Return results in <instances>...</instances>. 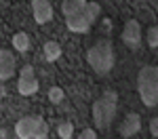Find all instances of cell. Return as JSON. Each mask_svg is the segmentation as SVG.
I'll return each instance as SVG.
<instances>
[{
    "label": "cell",
    "instance_id": "21",
    "mask_svg": "<svg viewBox=\"0 0 158 139\" xmlns=\"http://www.w3.org/2000/svg\"><path fill=\"white\" fill-rule=\"evenodd\" d=\"M6 137H9V135H6V131L2 129V131H0V139H6Z\"/></svg>",
    "mask_w": 158,
    "mask_h": 139
},
{
    "label": "cell",
    "instance_id": "4",
    "mask_svg": "<svg viewBox=\"0 0 158 139\" xmlns=\"http://www.w3.org/2000/svg\"><path fill=\"white\" fill-rule=\"evenodd\" d=\"M17 91H19L23 97L34 95V93L38 91V78H36V74H34V67H32L30 63H27V65H23V67H21V72H19Z\"/></svg>",
    "mask_w": 158,
    "mask_h": 139
},
{
    "label": "cell",
    "instance_id": "10",
    "mask_svg": "<svg viewBox=\"0 0 158 139\" xmlns=\"http://www.w3.org/2000/svg\"><path fill=\"white\" fill-rule=\"evenodd\" d=\"M65 25L70 32H78V34H86L91 30V21L85 17V13H78V15H72V17H65Z\"/></svg>",
    "mask_w": 158,
    "mask_h": 139
},
{
    "label": "cell",
    "instance_id": "13",
    "mask_svg": "<svg viewBox=\"0 0 158 139\" xmlns=\"http://www.w3.org/2000/svg\"><path fill=\"white\" fill-rule=\"evenodd\" d=\"M13 47H15V51H19V53H25V51L30 49V36L25 32H17L13 36Z\"/></svg>",
    "mask_w": 158,
    "mask_h": 139
},
{
    "label": "cell",
    "instance_id": "14",
    "mask_svg": "<svg viewBox=\"0 0 158 139\" xmlns=\"http://www.w3.org/2000/svg\"><path fill=\"white\" fill-rule=\"evenodd\" d=\"M82 13H85V17L91 23H95L99 19V15H101V6H99V2H93V0H91V2H86V6H85Z\"/></svg>",
    "mask_w": 158,
    "mask_h": 139
},
{
    "label": "cell",
    "instance_id": "8",
    "mask_svg": "<svg viewBox=\"0 0 158 139\" xmlns=\"http://www.w3.org/2000/svg\"><path fill=\"white\" fill-rule=\"evenodd\" d=\"M141 131V118H139V114H127L124 116V120L120 122V135L124 139H129V137H135L137 133Z\"/></svg>",
    "mask_w": 158,
    "mask_h": 139
},
{
    "label": "cell",
    "instance_id": "12",
    "mask_svg": "<svg viewBox=\"0 0 158 139\" xmlns=\"http://www.w3.org/2000/svg\"><path fill=\"white\" fill-rule=\"evenodd\" d=\"M42 53H44V59L47 61H57L61 57V44L55 42V40H49V42H44Z\"/></svg>",
    "mask_w": 158,
    "mask_h": 139
},
{
    "label": "cell",
    "instance_id": "19",
    "mask_svg": "<svg viewBox=\"0 0 158 139\" xmlns=\"http://www.w3.org/2000/svg\"><path fill=\"white\" fill-rule=\"evenodd\" d=\"M150 135L152 137H158V116L150 118Z\"/></svg>",
    "mask_w": 158,
    "mask_h": 139
},
{
    "label": "cell",
    "instance_id": "22",
    "mask_svg": "<svg viewBox=\"0 0 158 139\" xmlns=\"http://www.w3.org/2000/svg\"><path fill=\"white\" fill-rule=\"evenodd\" d=\"M6 139H13V137H6Z\"/></svg>",
    "mask_w": 158,
    "mask_h": 139
},
{
    "label": "cell",
    "instance_id": "5",
    "mask_svg": "<svg viewBox=\"0 0 158 139\" xmlns=\"http://www.w3.org/2000/svg\"><path fill=\"white\" fill-rule=\"evenodd\" d=\"M122 42L129 49H137L141 44V25L137 19H129L122 27Z\"/></svg>",
    "mask_w": 158,
    "mask_h": 139
},
{
    "label": "cell",
    "instance_id": "7",
    "mask_svg": "<svg viewBox=\"0 0 158 139\" xmlns=\"http://www.w3.org/2000/svg\"><path fill=\"white\" fill-rule=\"evenodd\" d=\"M36 122H38V116H23L21 120H17V125H15L17 139H34Z\"/></svg>",
    "mask_w": 158,
    "mask_h": 139
},
{
    "label": "cell",
    "instance_id": "11",
    "mask_svg": "<svg viewBox=\"0 0 158 139\" xmlns=\"http://www.w3.org/2000/svg\"><path fill=\"white\" fill-rule=\"evenodd\" d=\"M86 6V0H63L61 2V11L65 17H72V15H78L82 13Z\"/></svg>",
    "mask_w": 158,
    "mask_h": 139
},
{
    "label": "cell",
    "instance_id": "1",
    "mask_svg": "<svg viewBox=\"0 0 158 139\" xmlns=\"http://www.w3.org/2000/svg\"><path fill=\"white\" fill-rule=\"evenodd\" d=\"M86 61L95 70V74H99V76L110 74V72L114 70V63H116L114 44H112L110 40H106V38L97 40V42L89 49V53H86Z\"/></svg>",
    "mask_w": 158,
    "mask_h": 139
},
{
    "label": "cell",
    "instance_id": "16",
    "mask_svg": "<svg viewBox=\"0 0 158 139\" xmlns=\"http://www.w3.org/2000/svg\"><path fill=\"white\" fill-rule=\"evenodd\" d=\"M49 137V125L44 118L38 116V122H36V131H34V139H47Z\"/></svg>",
    "mask_w": 158,
    "mask_h": 139
},
{
    "label": "cell",
    "instance_id": "15",
    "mask_svg": "<svg viewBox=\"0 0 158 139\" xmlns=\"http://www.w3.org/2000/svg\"><path fill=\"white\" fill-rule=\"evenodd\" d=\"M57 135H59L61 139H72L74 137V125L70 120L59 122V125H57Z\"/></svg>",
    "mask_w": 158,
    "mask_h": 139
},
{
    "label": "cell",
    "instance_id": "20",
    "mask_svg": "<svg viewBox=\"0 0 158 139\" xmlns=\"http://www.w3.org/2000/svg\"><path fill=\"white\" fill-rule=\"evenodd\" d=\"M78 139H97V133H95L93 129H85V131L78 135Z\"/></svg>",
    "mask_w": 158,
    "mask_h": 139
},
{
    "label": "cell",
    "instance_id": "17",
    "mask_svg": "<svg viewBox=\"0 0 158 139\" xmlns=\"http://www.w3.org/2000/svg\"><path fill=\"white\" fill-rule=\"evenodd\" d=\"M63 97H65V93H63L61 87H51L49 88V101L51 103H61Z\"/></svg>",
    "mask_w": 158,
    "mask_h": 139
},
{
    "label": "cell",
    "instance_id": "6",
    "mask_svg": "<svg viewBox=\"0 0 158 139\" xmlns=\"http://www.w3.org/2000/svg\"><path fill=\"white\" fill-rule=\"evenodd\" d=\"M32 13L38 25H44L53 19V6L49 0H32Z\"/></svg>",
    "mask_w": 158,
    "mask_h": 139
},
{
    "label": "cell",
    "instance_id": "18",
    "mask_svg": "<svg viewBox=\"0 0 158 139\" xmlns=\"http://www.w3.org/2000/svg\"><path fill=\"white\" fill-rule=\"evenodd\" d=\"M146 40H148V44H150L152 49L158 47V25H152V27L146 32Z\"/></svg>",
    "mask_w": 158,
    "mask_h": 139
},
{
    "label": "cell",
    "instance_id": "9",
    "mask_svg": "<svg viewBox=\"0 0 158 139\" xmlns=\"http://www.w3.org/2000/svg\"><path fill=\"white\" fill-rule=\"evenodd\" d=\"M17 63L13 53H9L6 49H0V80H9L11 76H15Z\"/></svg>",
    "mask_w": 158,
    "mask_h": 139
},
{
    "label": "cell",
    "instance_id": "2",
    "mask_svg": "<svg viewBox=\"0 0 158 139\" xmlns=\"http://www.w3.org/2000/svg\"><path fill=\"white\" fill-rule=\"evenodd\" d=\"M137 91L139 97L148 108L158 105V67L156 65H143L137 74Z\"/></svg>",
    "mask_w": 158,
    "mask_h": 139
},
{
    "label": "cell",
    "instance_id": "3",
    "mask_svg": "<svg viewBox=\"0 0 158 139\" xmlns=\"http://www.w3.org/2000/svg\"><path fill=\"white\" fill-rule=\"evenodd\" d=\"M118 110V95L116 91H106L95 103H93V122L97 129H108L112 120L116 118Z\"/></svg>",
    "mask_w": 158,
    "mask_h": 139
}]
</instances>
